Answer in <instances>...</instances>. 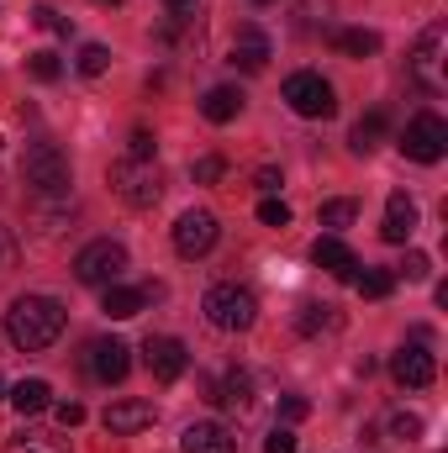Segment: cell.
I'll return each mask as SVG.
<instances>
[{
    "label": "cell",
    "instance_id": "d6986e66",
    "mask_svg": "<svg viewBox=\"0 0 448 453\" xmlns=\"http://www.w3.org/2000/svg\"><path fill=\"white\" fill-rule=\"evenodd\" d=\"M153 301V285H143V290H132V285H106V296H101V311L112 317V322H132L143 306Z\"/></svg>",
    "mask_w": 448,
    "mask_h": 453
},
{
    "label": "cell",
    "instance_id": "484cf974",
    "mask_svg": "<svg viewBox=\"0 0 448 453\" xmlns=\"http://www.w3.org/2000/svg\"><path fill=\"white\" fill-rule=\"evenodd\" d=\"M74 69H80L85 80L106 74V69H112V48H106V42H85V48H80V58H74Z\"/></svg>",
    "mask_w": 448,
    "mask_h": 453
},
{
    "label": "cell",
    "instance_id": "836d02e7",
    "mask_svg": "<svg viewBox=\"0 0 448 453\" xmlns=\"http://www.w3.org/2000/svg\"><path fill=\"white\" fill-rule=\"evenodd\" d=\"M401 274H406V280H412V285H422V280H428V274H433V258H428V253H422V248H412V253H406V264H401Z\"/></svg>",
    "mask_w": 448,
    "mask_h": 453
},
{
    "label": "cell",
    "instance_id": "7a4b0ae2",
    "mask_svg": "<svg viewBox=\"0 0 448 453\" xmlns=\"http://www.w3.org/2000/svg\"><path fill=\"white\" fill-rule=\"evenodd\" d=\"M21 180L37 201H53V196H69L74 185V169H69V153L58 142H32L27 158H21Z\"/></svg>",
    "mask_w": 448,
    "mask_h": 453
},
{
    "label": "cell",
    "instance_id": "44dd1931",
    "mask_svg": "<svg viewBox=\"0 0 448 453\" xmlns=\"http://www.w3.org/2000/svg\"><path fill=\"white\" fill-rule=\"evenodd\" d=\"M11 406H16L21 417H37V411L53 406V385H48V380H21V385L11 390Z\"/></svg>",
    "mask_w": 448,
    "mask_h": 453
},
{
    "label": "cell",
    "instance_id": "7402d4cb",
    "mask_svg": "<svg viewBox=\"0 0 448 453\" xmlns=\"http://www.w3.org/2000/svg\"><path fill=\"white\" fill-rule=\"evenodd\" d=\"M333 48L337 53H348V58H375V53H380V32H369V27H348V32H333Z\"/></svg>",
    "mask_w": 448,
    "mask_h": 453
},
{
    "label": "cell",
    "instance_id": "3957f363",
    "mask_svg": "<svg viewBox=\"0 0 448 453\" xmlns=\"http://www.w3.org/2000/svg\"><path fill=\"white\" fill-rule=\"evenodd\" d=\"M206 322L217 327V333H248L253 322H259V296L248 290V285H237V280H227V285H212L206 290Z\"/></svg>",
    "mask_w": 448,
    "mask_h": 453
},
{
    "label": "cell",
    "instance_id": "8992f818",
    "mask_svg": "<svg viewBox=\"0 0 448 453\" xmlns=\"http://www.w3.org/2000/svg\"><path fill=\"white\" fill-rule=\"evenodd\" d=\"M127 274V248L112 242V237H96L90 248H80L74 253V280L80 285H96V290H106Z\"/></svg>",
    "mask_w": 448,
    "mask_h": 453
},
{
    "label": "cell",
    "instance_id": "7bdbcfd3",
    "mask_svg": "<svg viewBox=\"0 0 448 453\" xmlns=\"http://www.w3.org/2000/svg\"><path fill=\"white\" fill-rule=\"evenodd\" d=\"M0 395H5V385H0Z\"/></svg>",
    "mask_w": 448,
    "mask_h": 453
},
{
    "label": "cell",
    "instance_id": "f546056e",
    "mask_svg": "<svg viewBox=\"0 0 448 453\" xmlns=\"http://www.w3.org/2000/svg\"><path fill=\"white\" fill-rule=\"evenodd\" d=\"M190 174H196V185H217V180L227 174V158H222V153H206V158H196V169H190Z\"/></svg>",
    "mask_w": 448,
    "mask_h": 453
},
{
    "label": "cell",
    "instance_id": "cb8c5ba5",
    "mask_svg": "<svg viewBox=\"0 0 448 453\" xmlns=\"http://www.w3.org/2000/svg\"><path fill=\"white\" fill-rule=\"evenodd\" d=\"M5 453H69V443L58 433H21L5 443Z\"/></svg>",
    "mask_w": 448,
    "mask_h": 453
},
{
    "label": "cell",
    "instance_id": "4dcf8cb0",
    "mask_svg": "<svg viewBox=\"0 0 448 453\" xmlns=\"http://www.w3.org/2000/svg\"><path fill=\"white\" fill-rule=\"evenodd\" d=\"M32 27H42V32H64V37L74 32V27H69V16H58L53 5H32Z\"/></svg>",
    "mask_w": 448,
    "mask_h": 453
},
{
    "label": "cell",
    "instance_id": "d590c367",
    "mask_svg": "<svg viewBox=\"0 0 448 453\" xmlns=\"http://www.w3.org/2000/svg\"><path fill=\"white\" fill-rule=\"evenodd\" d=\"M264 453H296V433H290V427H274V433L264 438Z\"/></svg>",
    "mask_w": 448,
    "mask_h": 453
},
{
    "label": "cell",
    "instance_id": "e0dca14e",
    "mask_svg": "<svg viewBox=\"0 0 448 453\" xmlns=\"http://www.w3.org/2000/svg\"><path fill=\"white\" fill-rule=\"evenodd\" d=\"M180 449L185 453H237V438L222 422H190L185 438H180Z\"/></svg>",
    "mask_w": 448,
    "mask_h": 453
},
{
    "label": "cell",
    "instance_id": "9a60e30c",
    "mask_svg": "<svg viewBox=\"0 0 448 453\" xmlns=\"http://www.w3.org/2000/svg\"><path fill=\"white\" fill-rule=\"evenodd\" d=\"M101 422H106L112 438H132V433L153 427V401H137V395H132V401H112Z\"/></svg>",
    "mask_w": 448,
    "mask_h": 453
},
{
    "label": "cell",
    "instance_id": "277c9868",
    "mask_svg": "<svg viewBox=\"0 0 448 453\" xmlns=\"http://www.w3.org/2000/svg\"><path fill=\"white\" fill-rule=\"evenodd\" d=\"M106 180H112V190L127 201V206H158V196H164V174H158V164L153 158H116L112 169H106Z\"/></svg>",
    "mask_w": 448,
    "mask_h": 453
},
{
    "label": "cell",
    "instance_id": "2e32d148",
    "mask_svg": "<svg viewBox=\"0 0 448 453\" xmlns=\"http://www.w3.org/2000/svg\"><path fill=\"white\" fill-rule=\"evenodd\" d=\"M232 64L237 69H248V74H259L264 64H269V32L264 27H237V37H232Z\"/></svg>",
    "mask_w": 448,
    "mask_h": 453
},
{
    "label": "cell",
    "instance_id": "74e56055",
    "mask_svg": "<svg viewBox=\"0 0 448 453\" xmlns=\"http://www.w3.org/2000/svg\"><path fill=\"white\" fill-rule=\"evenodd\" d=\"M306 411H312V406H306L301 395H285V401H280V417H285V422H301Z\"/></svg>",
    "mask_w": 448,
    "mask_h": 453
},
{
    "label": "cell",
    "instance_id": "e575fe53",
    "mask_svg": "<svg viewBox=\"0 0 448 453\" xmlns=\"http://www.w3.org/2000/svg\"><path fill=\"white\" fill-rule=\"evenodd\" d=\"M53 417H58V427H80V422H85V406H80V401H58Z\"/></svg>",
    "mask_w": 448,
    "mask_h": 453
},
{
    "label": "cell",
    "instance_id": "ffe728a7",
    "mask_svg": "<svg viewBox=\"0 0 448 453\" xmlns=\"http://www.w3.org/2000/svg\"><path fill=\"white\" fill-rule=\"evenodd\" d=\"M237 111H243V90H237V85H212V90H206V101H201V116H206V121H217V127L232 121Z\"/></svg>",
    "mask_w": 448,
    "mask_h": 453
},
{
    "label": "cell",
    "instance_id": "4fadbf2b",
    "mask_svg": "<svg viewBox=\"0 0 448 453\" xmlns=\"http://www.w3.org/2000/svg\"><path fill=\"white\" fill-rule=\"evenodd\" d=\"M312 264H317V269H328V274L343 280V285H353V280H359V258H353V248H348L337 232H322V237L312 242Z\"/></svg>",
    "mask_w": 448,
    "mask_h": 453
},
{
    "label": "cell",
    "instance_id": "5b68a950",
    "mask_svg": "<svg viewBox=\"0 0 448 453\" xmlns=\"http://www.w3.org/2000/svg\"><path fill=\"white\" fill-rule=\"evenodd\" d=\"M396 148H401L412 164H438V158L448 153V121L438 111H417L406 127H401Z\"/></svg>",
    "mask_w": 448,
    "mask_h": 453
},
{
    "label": "cell",
    "instance_id": "d4e9b609",
    "mask_svg": "<svg viewBox=\"0 0 448 453\" xmlns=\"http://www.w3.org/2000/svg\"><path fill=\"white\" fill-rule=\"evenodd\" d=\"M317 222L328 226V232H343V226H353V222H359V201H348V196H343V201H328V206L317 211Z\"/></svg>",
    "mask_w": 448,
    "mask_h": 453
},
{
    "label": "cell",
    "instance_id": "1f68e13d",
    "mask_svg": "<svg viewBox=\"0 0 448 453\" xmlns=\"http://www.w3.org/2000/svg\"><path fill=\"white\" fill-rule=\"evenodd\" d=\"M390 438H401V443L422 438V417H417V411H396V417H390Z\"/></svg>",
    "mask_w": 448,
    "mask_h": 453
},
{
    "label": "cell",
    "instance_id": "7c38bea8",
    "mask_svg": "<svg viewBox=\"0 0 448 453\" xmlns=\"http://www.w3.org/2000/svg\"><path fill=\"white\" fill-rule=\"evenodd\" d=\"M390 380H396L401 390H428V385L438 380V364H433V353H428L422 342H412V348H401V353L390 358Z\"/></svg>",
    "mask_w": 448,
    "mask_h": 453
},
{
    "label": "cell",
    "instance_id": "b9f144b4",
    "mask_svg": "<svg viewBox=\"0 0 448 453\" xmlns=\"http://www.w3.org/2000/svg\"><path fill=\"white\" fill-rule=\"evenodd\" d=\"M101 5H121V0H101Z\"/></svg>",
    "mask_w": 448,
    "mask_h": 453
},
{
    "label": "cell",
    "instance_id": "8fae6325",
    "mask_svg": "<svg viewBox=\"0 0 448 453\" xmlns=\"http://www.w3.org/2000/svg\"><path fill=\"white\" fill-rule=\"evenodd\" d=\"M143 358H148V374H153L158 385H174V380L190 369V348L180 338H148L143 342Z\"/></svg>",
    "mask_w": 448,
    "mask_h": 453
},
{
    "label": "cell",
    "instance_id": "ac0fdd59",
    "mask_svg": "<svg viewBox=\"0 0 448 453\" xmlns=\"http://www.w3.org/2000/svg\"><path fill=\"white\" fill-rule=\"evenodd\" d=\"M417 232V201L406 196V190H396L390 201H385V222H380V237L385 242H406Z\"/></svg>",
    "mask_w": 448,
    "mask_h": 453
},
{
    "label": "cell",
    "instance_id": "30bf717a",
    "mask_svg": "<svg viewBox=\"0 0 448 453\" xmlns=\"http://www.w3.org/2000/svg\"><path fill=\"white\" fill-rule=\"evenodd\" d=\"M85 369H90V380H101V385H121L127 369H132V348H127L121 338L85 342Z\"/></svg>",
    "mask_w": 448,
    "mask_h": 453
},
{
    "label": "cell",
    "instance_id": "6da1fadb",
    "mask_svg": "<svg viewBox=\"0 0 448 453\" xmlns=\"http://www.w3.org/2000/svg\"><path fill=\"white\" fill-rule=\"evenodd\" d=\"M5 338L21 353H42L64 338V306L53 296H16L5 311Z\"/></svg>",
    "mask_w": 448,
    "mask_h": 453
},
{
    "label": "cell",
    "instance_id": "ba28073f",
    "mask_svg": "<svg viewBox=\"0 0 448 453\" xmlns=\"http://www.w3.org/2000/svg\"><path fill=\"white\" fill-rule=\"evenodd\" d=\"M444 21H433V27H422V37H417V48H412V80L428 90V96H444Z\"/></svg>",
    "mask_w": 448,
    "mask_h": 453
},
{
    "label": "cell",
    "instance_id": "9c48e42d",
    "mask_svg": "<svg viewBox=\"0 0 448 453\" xmlns=\"http://www.w3.org/2000/svg\"><path fill=\"white\" fill-rule=\"evenodd\" d=\"M217 237H222V222L212 211H185L174 222V253L180 258H206L217 248Z\"/></svg>",
    "mask_w": 448,
    "mask_h": 453
},
{
    "label": "cell",
    "instance_id": "60d3db41",
    "mask_svg": "<svg viewBox=\"0 0 448 453\" xmlns=\"http://www.w3.org/2000/svg\"><path fill=\"white\" fill-rule=\"evenodd\" d=\"M169 11H174V21H185V16L196 11V0H169Z\"/></svg>",
    "mask_w": 448,
    "mask_h": 453
},
{
    "label": "cell",
    "instance_id": "8d00e7d4",
    "mask_svg": "<svg viewBox=\"0 0 448 453\" xmlns=\"http://www.w3.org/2000/svg\"><path fill=\"white\" fill-rule=\"evenodd\" d=\"M132 158H153V132H148V127L132 132Z\"/></svg>",
    "mask_w": 448,
    "mask_h": 453
},
{
    "label": "cell",
    "instance_id": "52a82bcc",
    "mask_svg": "<svg viewBox=\"0 0 448 453\" xmlns=\"http://www.w3.org/2000/svg\"><path fill=\"white\" fill-rule=\"evenodd\" d=\"M285 106H290L296 116H306V121H328V116L337 111V96H333V85H328L322 74L301 69V74L285 80Z\"/></svg>",
    "mask_w": 448,
    "mask_h": 453
},
{
    "label": "cell",
    "instance_id": "f1b7e54d",
    "mask_svg": "<svg viewBox=\"0 0 448 453\" xmlns=\"http://www.w3.org/2000/svg\"><path fill=\"white\" fill-rule=\"evenodd\" d=\"M333 322H337L333 306H317V301H312V306H301V317H296V327H301L306 338H312V333H322V327H333Z\"/></svg>",
    "mask_w": 448,
    "mask_h": 453
},
{
    "label": "cell",
    "instance_id": "5bb4252c",
    "mask_svg": "<svg viewBox=\"0 0 448 453\" xmlns=\"http://www.w3.org/2000/svg\"><path fill=\"white\" fill-rule=\"evenodd\" d=\"M206 401H217L227 411L248 417V411H253V374H248V369H227L217 385H206Z\"/></svg>",
    "mask_w": 448,
    "mask_h": 453
},
{
    "label": "cell",
    "instance_id": "4316f807",
    "mask_svg": "<svg viewBox=\"0 0 448 453\" xmlns=\"http://www.w3.org/2000/svg\"><path fill=\"white\" fill-rule=\"evenodd\" d=\"M27 74H32L37 85H53V80L64 74V58L48 53V48H37V53H27Z\"/></svg>",
    "mask_w": 448,
    "mask_h": 453
},
{
    "label": "cell",
    "instance_id": "603a6c76",
    "mask_svg": "<svg viewBox=\"0 0 448 453\" xmlns=\"http://www.w3.org/2000/svg\"><path fill=\"white\" fill-rule=\"evenodd\" d=\"M390 132V116L385 111H369V116H359V127L348 132V148L353 153H369V148H380V137Z\"/></svg>",
    "mask_w": 448,
    "mask_h": 453
},
{
    "label": "cell",
    "instance_id": "f35d334b",
    "mask_svg": "<svg viewBox=\"0 0 448 453\" xmlns=\"http://www.w3.org/2000/svg\"><path fill=\"white\" fill-rule=\"evenodd\" d=\"M16 264V237H11V226H0V274Z\"/></svg>",
    "mask_w": 448,
    "mask_h": 453
},
{
    "label": "cell",
    "instance_id": "83f0119b",
    "mask_svg": "<svg viewBox=\"0 0 448 453\" xmlns=\"http://www.w3.org/2000/svg\"><path fill=\"white\" fill-rule=\"evenodd\" d=\"M353 285H359V290H364L369 301H385V296L396 290V274H390V269H369V274H359Z\"/></svg>",
    "mask_w": 448,
    "mask_h": 453
},
{
    "label": "cell",
    "instance_id": "d6a6232c",
    "mask_svg": "<svg viewBox=\"0 0 448 453\" xmlns=\"http://www.w3.org/2000/svg\"><path fill=\"white\" fill-rule=\"evenodd\" d=\"M259 222L264 226H290V206L274 201V196H264V201H259Z\"/></svg>",
    "mask_w": 448,
    "mask_h": 453
},
{
    "label": "cell",
    "instance_id": "ab89813d",
    "mask_svg": "<svg viewBox=\"0 0 448 453\" xmlns=\"http://www.w3.org/2000/svg\"><path fill=\"white\" fill-rule=\"evenodd\" d=\"M253 180H259V190H280V169H259Z\"/></svg>",
    "mask_w": 448,
    "mask_h": 453
}]
</instances>
